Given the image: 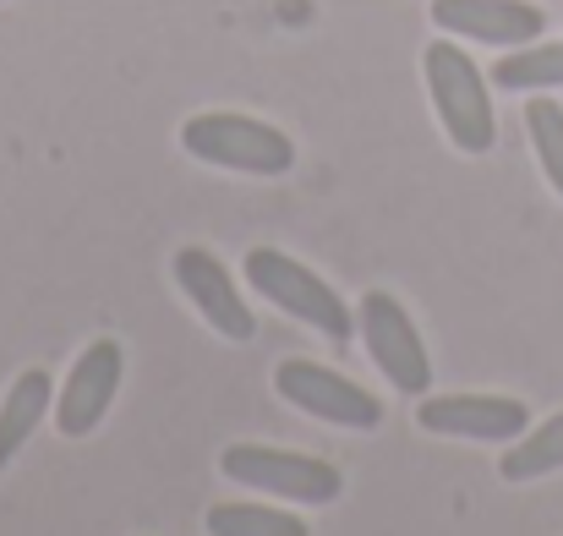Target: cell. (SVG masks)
Returning a JSON list of instances; mask_svg holds the SVG:
<instances>
[{
  "instance_id": "1",
  "label": "cell",
  "mask_w": 563,
  "mask_h": 536,
  "mask_svg": "<svg viewBox=\"0 0 563 536\" xmlns=\"http://www.w3.org/2000/svg\"><path fill=\"white\" fill-rule=\"evenodd\" d=\"M421 72H427V94H432V110L443 121V138L460 154H487L498 143V116H493V94H487L482 66L460 44L438 39V44H427Z\"/></svg>"
},
{
  "instance_id": "2",
  "label": "cell",
  "mask_w": 563,
  "mask_h": 536,
  "mask_svg": "<svg viewBox=\"0 0 563 536\" xmlns=\"http://www.w3.org/2000/svg\"><path fill=\"white\" fill-rule=\"evenodd\" d=\"M241 269H246V285H252L257 296H268V307H279L285 318L318 329V335L334 340V346H351L356 313H351L345 296H340L329 280H318L307 263H296V258L279 252V247H252Z\"/></svg>"
},
{
  "instance_id": "3",
  "label": "cell",
  "mask_w": 563,
  "mask_h": 536,
  "mask_svg": "<svg viewBox=\"0 0 563 536\" xmlns=\"http://www.w3.org/2000/svg\"><path fill=\"white\" fill-rule=\"evenodd\" d=\"M181 149L191 160L213 165V171H235V176H285L296 165V143L241 110H202L181 127Z\"/></svg>"
},
{
  "instance_id": "4",
  "label": "cell",
  "mask_w": 563,
  "mask_h": 536,
  "mask_svg": "<svg viewBox=\"0 0 563 536\" xmlns=\"http://www.w3.org/2000/svg\"><path fill=\"white\" fill-rule=\"evenodd\" d=\"M219 471L252 493H268V499H285V504H334L345 493V477L329 466V460H312V455H296V449H268V444H230L219 455Z\"/></svg>"
},
{
  "instance_id": "5",
  "label": "cell",
  "mask_w": 563,
  "mask_h": 536,
  "mask_svg": "<svg viewBox=\"0 0 563 536\" xmlns=\"http://www.w3.org/2000/svg\"><path fill=\"white\" fill-rule=\"evenodd\" d=\"M274 389H279L285 405H296V411H307V416H318V422H329V427H356V433L383 427V400H377V394H367V389L351 383L345 372L318 367V361H307V357L279 361V367H274Z\"/></svg>"
},
{
  "instance_id": "6",
  "label": "cell",
  "mask_w": 563,
  "mask_h": 536,
  "mask_svg": "<svg viewBox=\"0 0 563 536\" xmlns=\"http://www.w3.org/2000/svg\"><path fill=\"white\" fill-rule=\"evenodd\" d=\"M356 329H362V346L373 367L399 389V394H427L432 383V357L410 324V313L399 307V296L388 291H367L362 307H356Z\"/></svg>"
},
{
  "instance_id": "7",
  "label": "cell",
  "mask_w": 563,
  "mask_h": 536,
  "mask_svg": "<svg viewBox=\"0 0 563 536\" xmlns=\"http://www.w3.org/2000/svg\"><path fill=\"white\" fill-rule=\"evenodd\" d=\"M170 274H176L181 296L197 307V318H202V324H208L219 340L246 346V340L257 335V318H252L246 296L235 291L230 269H224V263H219L208 247H181V252L170 258Z\"/></svg>"
},
{
  "instance_id": "8",
  "label": "cell",
  "mask_w": 563,
  "mask_h": 536,
  "mask_svg": "<svg viewBox=\"0 0 563 536\" xmlns=\"http://www.w3.org/2000/svg\"><path fill=\"white\" fill-rule=\"evenodd\" d=\"M416 422L438 438L515 444L531 427V411H526V400H509V394H427L416 405Z\"/></svg>"
},
{
  "instance_id": "9",
  "label": "cell",
  "mask_w": 563,
  "mask_h": 536,
  "mask_svg": "<svg viewBox=\"0 0 563 536\" xmlns=\"http://www.w3.org/2000/svg\"><path fill=\"white\" fill-rule=\"evenodd\" d=\"M121 378H126L121 340H93L82 357L71 361V372H66V383H60V394H55V427H60L66 438H88V433L104 422V411H110Z\"/></svg>"
},
{
  "instance_id": "10",
  "label": "cell",
  "mask_w": 563,
  "mask_h": 536,
  "mask_svg": "<svg viewBox=\"0 0 563 536\" xmlns=\"http://www.w3.org/2000/svg\"><path fill=\"white\" fill-rule=\"evenodd\" d=\"M432 22L476 44H531L548 28V11L531 0H432Z\"/></svg>"
},
{
  "instance_id": "11",
  "label": "cell",
  "mask_w": 563,
  "mask_h": 536,
  "mask_svg": "<svg viewBox=\"0 0 563 536\" xmlns=\"http://www.w3.org/2000/svg\"><path fill=\"white\" fill-rule=\"evenodd\" d=\"M49 372L44 367H27L11 389H5V400H0V471L16 460V449L33 438V427L49 416Z\"/></svg>"
},
{
  "instance_id": "12",
  "label": "cell",
  "mask_w": 563,
  "mask_h": 536,
  "mask_svg": "<svg viewBox=\"0 0 563 536\" xmlns=\"http://www.w3.org/2000/svg\"><path fill=\"white\" fill-rule=\"evenodd\" d=\"M504 482H531V477H553L563 471V411L548 416L542 427H526L515 438V449L504 455Z\"/></svg>"
},
{
  "instance_id": "13",
  "label": "cell",
  "mask_w": 563,
  "mask_h": 536,
  "mask_svg": "<svg viewBox=\"0 0 563 536\" xmlns=\"http://www.w3.org/2000/svg\"><path fill=\"white\" fill-rule=\"evenodd\" d=\"M202 526L208 536H312L301 515H285L274 504H213Z\"/></svg>"
},
{
  "instance_id": "14",
  "label": "cell",
  "mask_w": 563,
  "mask_h": 536,
  "mask_svg": "<svg viewBox=\"0 0 563 536\" xmlns=\"http://www.w3.org/2000/svg\"><path fill=\"white\" fill-rule=\"evenodd\" d=\"M493 83L509 94H531V88H559L563 83V44H520L493 66Z\"/></svg>"
},
{
  "instance_id": "15",
  "label": "cell",
  "mask_w": 563,
  "mask_h": 536,
  "mask_svg": "<svg viewBox=\"0 0 563 536\" xmlns=\"http://www.w3.org/2000/svg\"><path fill=\"white\" fill-rule=\"evenodd\" d=\"M526 132H531L537 160H542V176L553 181V192L563 197V105L559 99H531L526 105Z\"/></svg>"
}]
</instances>
